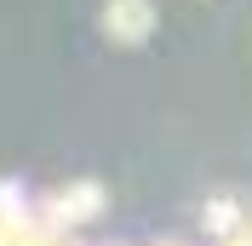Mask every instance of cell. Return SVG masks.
<instances>
[{"instance_id":"1","label":"cell","mask_w":252,"mask_h":246,"mask_svg":"<svg viewBox=\"0 0 252 246\" xmlns=\"http://www.w3.org/2000/svg\"><path fill=\"white\" fill-rule=\"evenodd\" d=\"M103 29H109L121 46H138V40H149V29H155V6H149V0H109V6H103Z\"/></svg>"},{"instance_id":"2","label":"cell","mask_w":252,"mask_h":246,"mask_svg":"<svg viewBox=\"0 0 252 246\" xmlns=\"http://www.w3.org/2000/svg\"><path fill=\"white\" fill-rule=\"evenodd\" d=\"M97 206H103L97 184H80V189H69V195H58V206H52V212H58V217H92Z\"/></svg>"}]
</instances>
